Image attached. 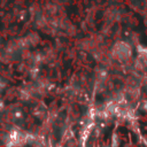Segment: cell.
Wrapping results in <instances>:
<instances>
[{
  "label": "cell",
  "instance_id": "6da1fadb",
  "mask_svg": "<svg viewBox=\"0 0 147 147\" xmlns=\"http://www.w3.org/2000/svg\"><path fill=\"white\" fill-rule=\"evenodd\" d=\"M26 134L21 132V131H17V130H14L9 133L8 136V140H7V146L8 147H20L22 145H24L26 142Z\"/></svg>",
  "mask_w": 147,
  "mask_h": 147
}]
</instances>
